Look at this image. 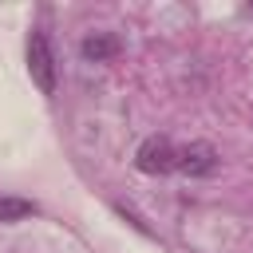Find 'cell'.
<instances>
[{
  "instance_id": "cell-3",
  "label": "cell",
  "mask_w": 253,
  "mask_h": 253,
  "mask_svg": "<svg viewBox=\"0 0 253 253\" xmlns=\"http://www.w3.org/2000/svg\"><path fill=\"white\" fill-rule=\"evenodd\" d=\"M217 166V150L210 142H190V146H178V170L190 174V178H202Z\"/></svg>"
},
{
  "instance_id": "cell-5",
  "label": "cell",
  "mask_w": 253,
  "mask_h": 253,
  "mask_svg": "<svg viewBox=\"0 0 253 253\" xmlns=\"http://www.w3.org/2000/svg\"><path fill=\"white\" fill-rule=\"evenodd\" d=\"M36 213V202L28 198H0V221H24Z\"/></svg>"
},
{
  "instance_id": "cell-1",
  "label": "cell",
  "mask_w": 253,
  "mask_h": 253,
  "mask_svg": "<svg viewBox=\"0 0 253 253\" xmlns=\"http://www.w3.org/2000/svg\"><path fill=\"white\" fill-rule=\"evenodd\" d=\"M28 75L43 95H55V51L43 32L28 36Z\"/></svg>"
},
{
  "instance_id": "cell-2",
  "label": "cell",
  "mask_w": 253,
  "mask_h": 253,
  "mask_svg": "<svg viewBox=\"0 0 253 253\" xmlns=\"http://www.w3.org/2000/svg\"><path fill=\"white\" fill-rule=\"evenodd\" d=\"M134 162H138L142 174H170V170H178V146H174L166 134H150V138L138 146Z\"/></svg>"
},
{
  "instance_id": "cell-4",
  "label": "cell",
  "mask_w": 253,
  "mask_h": 253,
  "mask_svg": "<svg viewBox=\"0 0 253 253\" xmlns=\"http://www.w3.org/2000/svg\"><path fill=\"white\" fill-rule=\"evenodd\" d=\"M119 36H111V32H95V36H87L83 40V55L87 59H95V63H103V59H111V55H119Z\"/></svg>"
}]
</instances>
